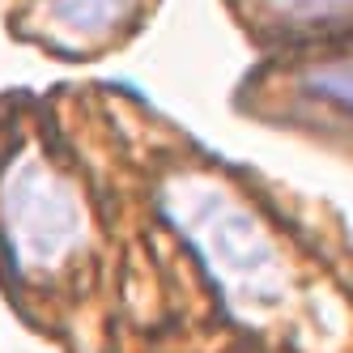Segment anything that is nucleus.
Listing matches in <instances>:
<instances>
[{
  "label": "nucleus",
  "instance_id": "nucleus-1",
  "mask_svg": "<svg viewBox=\"0 0 353 353\" xmlns=\"http://www.w3.org/2000/svg\"><path fill=\"white\" fill-rule=\"evenodd\" d=\"M158 209L183 234V243L196 247L200 264L209 268L225 307L239 319H256L285 302L290 268L260 217L234 192L205 174H179L162 188Z\"/></svg>",
  "mask_w": 353,
  "mask_h": 353
},
{
  "label": "nucleus",
  "instance_id": "nucleus-2",
  "mask_svg": "<svg viewBox=\"0 0 353 353\" xmlns=\"http://www.w3.org/2000/svg\"><path fill=\"white\" fill-rule=\"evenodd\" d=\"M0 234L21 272L56 268L85 239V209L68 179L39 154H21L0 174Z\"/></svg>",
  "mask_w": 353,
  "mask_h": 353
},
{
  "label": "nucleus",
  "instance_id": "nucleus-3",
  "mask_svg": "<svg viewBox=\"0 0 353 353\" xmlns=\"http://www.w3.org/2000/svg\"><path fill=\"white\" fill-rule=\"evenodd\" d=\"M132 9L137 0H43V17L68 43H90L111 34Z\"/></svg>",
  "mask_w": 353,
  "mask_h": 353
},
{
  "label": "nucleus",
  "instance_id": "nucleus-4",
  "mask_svg": "<svg viewBox=\"0 0 353 353\" xmlns=\"http://www.w3.org/2000/svg\"><path fill=\"white\" fill-rule=\"evenodd\" d=\"M272 9L290 21H345L349 0H272Z\"/></svg>",
  "mask_w": 353,
  "mask_h": 353
}]
</instances>
